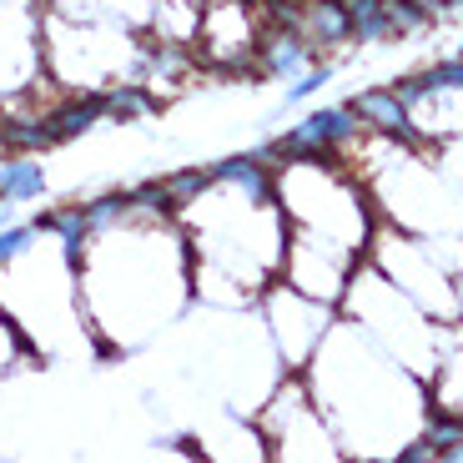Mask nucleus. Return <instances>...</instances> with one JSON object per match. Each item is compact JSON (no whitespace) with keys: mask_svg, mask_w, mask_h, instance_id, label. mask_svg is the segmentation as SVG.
<instances>
[{"mask_svg":"<svg viewBox=\"0 0 463 463\" xmlns=\"http://www.w3.org/2000/svg\"><path fill=\"white\" fill-rule=\"evenodd\" d=\"M363 131V116L353 111V101L347 106H317L313 116H302L292 131H282L278 141H272V151H278V166L282 162H327V156H337L343 146H353Z\"/></svg>","mask_w":463,"mask_h":463,"instance_id":"obj_1","label":"nucleus"},{"mask_svg":"<svg viewBox=\"0 0 463 463\" xmlns=\"http://www.w3.org/2000/svg\"><path fill=\"white\" fill-rule=\"evenodd\" d=\"M96 121H106V96L101 91H76V86H71L66 96L41 106V127H46L51 146H66V141L86 137Z\"/></svg>","mask_w":463,"mask_h":463,"instance_id":"obj_2","label":"nucleus"},{"mask_svg":"<svg viewBox=\"0 0 463 463\" xmlns=\"http://www.w3.org/2000/svg\"><path fill=\"white\" fill-rule=\"evenodd\" d=\"M353 111L363 116V127L383 131V137H393V141H408V146H423V137L413 127V111L398 101L393 86H373V91L353 96Z\"/></svg>","mask_w":463,"mask_h":463,"instance_id":"obj_3","label":"nucleus"},{"mask_svg":"<svg viewBox=\"0 0 463 463\" xmlns=\"http://www.w3.org/2000/svg\"><path fill=\"white\" fill-rule=\"evenodd\" d=\"M307 61H313V46H307L298 31H278V25L257 31L252 66L262 71V76H282V81H292V76H302Z\"/></svg>","mask_w":463,"mask_h":463,"instance_id":"obj_4","label":"nucleus"},{"mask_svg":"<svg viewBox=\"0 0 463 463\" xmlns=\"http://www.w3.org/2000/svg\"><path fill=\"white\" fill-rule=\"evenodd\" d=\"M298 31L313 51H333L343 41H353V25H347V0H302Z\"/></svg>","mask_w":463,"mask_h":463,"instance_id":"obj_5","label":"nucleus"},{"mask_svg":"<svg viewBox=\"0 0 463 463\" xmlns=\"http://www.w3.org/2000/svg\"><path fill=\"white\" fill-rule=\"evenodd\" d=\"M46 197V172L35 156L5 151L0 156V207H21V202H41Z\"/></svg>","mask_w":463,"mask_h":463,"instance_id":"obj_6","label":"nucleus"},{"mask_svg":"<svg viewBox=\"0 0 463 463\" xmlns=\"http://www.w3.org/2000/svg\"><path fill=\"white\" fill-rule=\"evenodd\" d=\"M101 96H106V121H146L156 111V91L146 81H111Z\"/></svg>","mask_w":463,"mask_h":463,"instance_id":"obj_7","label":"nucleus"},{"mask_svg":"<svg viewBox=\"0 0 463 463\" xmlns=\"http://www.w3.org/2000/svg\"><path fill=\"white\" fill-rule=\"evenodd\" d=\"M347 25H353V41H383L388 31V11L383 0H347Z\"/></svg>","mask_w":463,"mask_h":463,"instance_id":"obj_8","label":"nucleus"},{"mask_svg":"<svg viewBox=\"0 0 463 463\" xmlns=\"http://www.w3.org/2000/svg\"><path fill=\"white\" fill-rule=\"evenodd\" d=\"M81 217H86V232H106L131 217V202H127V192H101V197L81 202Z\"/></svg>","mask_w":463,"mask_h":463,"instance_id":"obj_9","label":"nucleus"},{"mask_svg":"<svg viewBox=\"0 0 463 463\" xmlns=\"http://www.w3.org/2000/svg\"><path fill=\"white\" fill-rule=\"evenodd\" d=\"M162 186H166V197H172V207L186 212V207H192V202H197L202 192L212 186V176H207V166H186V172L162 176Z\"/></svg>","mask_w":463,"mask_h":463,"instance_id":"obj_10","label":"nucleus"},{"mask_svg":"<svg viewBox=\"0 0 463 463\" xmlns=\"http://www.w3.org/2000/svg\"><path fill=\"white\" fill-rule=\"evenodd\" d=\"M383 11H388V31L393 35H413L433 21L423 0H383Z\"/></svg>","mask_w":463,"mask_h":463,"instance_id":"obj_11","label":"nucleus"},{"mask_svg":"<svg viewBox=\"0 0 463 463\" xmlns=\"http://www.w3.org/2000/svg\"><path fill=\"white\" fill-rule=\"evenodd\" d=\"M41 242V232H35V222H5L0 227V267H11V262H21L31 247Z\"/></svg>","mask_w":463,"mask_h":463,"instance_id":"obj_12","label":"nucleus"},{"mask_svg":"<svg viewBox=\"0 0 463 463\" xmlns=\"http://www.w3.org/2000/svg\"><path fill=\"white\" fill-rule=\"evenodd\" d=\"M423 439L433 443L439 458H463V418H433L423 429Z\"/></svg>","mask_w":463,"mask_h":463,"instance_id":"obj_13","label":"nucleus"},{"mask_svg":"<svg viewBox=\"0 0 463 463\" xmlns=\"http://www.w3.org/2000/svg\"><path fill=\"white\" fill-rule=\"evenodd\" d=\"M327 81H333V66H307L302 76H292V81H288V101H302V96L323 91Z\"/></svg>","mask_w":463,"mask_h":463,"instance_id":"obj_14","label":"nucleus"},{"mask_svg":"<svg viewBox=\"0 0 463 463\" xmlns=\"http://www.w3.org/2000/svg\"><path fill=\"white\" fill-rule=\"evenodd\" d=\"M0 156H5V116H0Z\"/></svg>","mask_w":463,"mask_h":463,"instance_id":"obj_15","label":"nucleus"},{"mask_svg":"<svg viewBox=\"0 0 463 463\" xmlns=\"http://www.w3.org/2000/svg\"><path fill=\"white\" fill-rule=\"evenodd\" d=\"M458 56H463V51H458Z\"/></svg>","mask_w":463,"mask_h":463,"instance_id":"obj_16","label":"nucleus"}]
</instances>
